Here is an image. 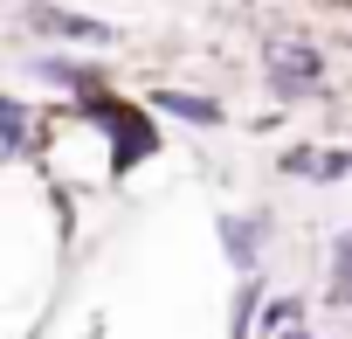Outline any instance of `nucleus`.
I'll return each instance as SVG.
<instances>
[{"label":"nucleus","mask_w":352,"mask_h":339,"mask_svg":"<svg viewBox=\"0 0 352 339\" xmlns=\"http://www.w3.org/2000/svg\"><path fill=\"white\" fill-rule=\"evenodd\" d=\"M331 76H338V63L324 42H311V35H270L263 42V83L276 104H318V97H331Z\"/></svg>","instance_id":"nucleus-1"},{"label":"nucleus","mask_w":352,"mask_h":339,"mask_svg":"<svg viewBox=\"0 0 352 339\" xmlns=\"http://www.w3.org/2000/svg\"><path fill=\"white\" fill-rule=\"evenodd\" d=\"M283 174H297V181H318V187H331V181H345V174H352V145H331V138L290 145V152H283Z\"/></svg>","instance_id":"nucleus-3"},{"label":"nucleus","mask_w":352,"mask_h":339,"mask_svg":"<svg viewBox=\"0 0 352 339\" xmlns=\"http://www.w3.org/2000/svg\"><path fill=\"white\" fill-rule=\"evenodd\" d=\"M152 111H166V118H180V125H194V132H214L228 111H221V97H201V90H173V83H159L152 97H145Z\"/></svg>","instance_id":"nucleus-4"},{"label":"nucleus","mask_w":352,"mask_h":339,"mask_svg":"<svg viewBox=\"0 0 352 339\" xmlns=\"http://www.w3.org/2000/svg\"><path fill=\"white\" fill-rule=\"evenodd\" d=\"M28 70H35V83H49V90H69L76 104H90V97L104 90V76H97L90 63H69V56H35Z\"/></svg>","instance_id":"nucleus-5"},{"label":"nucleus","mask_w":352,"mask_h":339,"mask_svg":"<svg viewBox=\"0 0 352 339\" xmlns=\"http://www.w3.org/2000/svg\"><path fill=\"white\" fill-rule=\"evenodd\" d=\"M276 339H318V332H311V325H304V318H290V325H283V332H276Z\"/></svg>","instance_id":"nucleus-9"},{"label":"nucleus","mask_w":352,"mask_h":339,"mask_svg":"<svg viewBox=\"0 0 352 339\" xmlns=\"http://www.w3.org/2000/svg\"><path fill=\"white\" fill-rule=\"evenodd\" d=\"M324 305L331 311H352V229L331 236V277H324Z\"/></svg>","instance_id":"nucleus-7"},{"label":"nucleus","mask_w":352,"mask_h":339,"mask_svg":"<svg viewBox=\"0 0 352 339\" xmlns=\"http://www.w3.org/2000/svg\"><path fill=\"white\" fill-rule=\"evenodd\" d=\"M21 21H28L35 35H49V42H76V49H104V42H111V28H104V21L69 14V8H56V0H28Z\"/></svg>","instance_id":"nucleus-2"},{"label":"nucleus","mask_w":352,"mask_h":339,"mask_svg":"<svg viewBox=\"0 0 352 339\" xmlns=\"http://www.w3.org/2000/svg\"><path fill=\"white\" fill-rule=\"evenodd\" d=\"M263 236H270V215H235V222H221V249H228V263L249 277L256 270V256H263Z\"/></svg>","instance_id":"nucleus-6"},{"label":"nucleus","mask_w":352,"mask_h":339,"mask_svg":"<svg viewBox=\"0 0 352 339\" xmlns=\"http://www.w3.org/2000/svg\"><path fill=\"white\" fill-rule=\"evenodd\" d=\"M28 138H35V118H28V104H14L8 90H0V145L14 152V145H28Z\"/></svg>","instance_id":"nucleus-8"}]
</instances>
